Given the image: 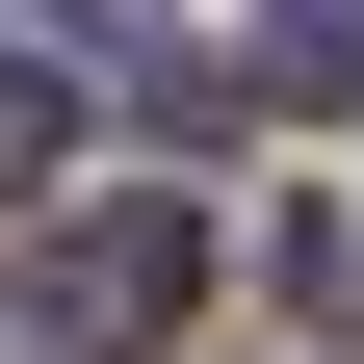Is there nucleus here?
I'll return each instance as SVG.
<instances>
[{
	"label": "nucleus",
	"mask_w": 364,
	"mask_h": 364,
	"mask_svg": "<svg viewBox=\"0 0 364 364\" xmlns=\"http://www.w3.org/2000/svg\"><path fill=\"white\" fill-rule=\"evenodd\" d=\"M208 312V208H53L26 235V364H156Z\"/></svg>",
	"instance_id": "f257e3e1"
},
{
	"label": "nucleus",
	"mask_w": 364,
	"mask_h": 364,
	"mask_svg": "<svg viewBox=\"0 0 364 364\" xmlns=\"http://www.w3.org/2000/svg\"><path fill=\"white\" fill-rule=\"evenodd\" d=\"M260 78L287 105H364V0H260Z\"/></svg>",
	"instance_id": "f03ea898"
},
{
	"label": "nucleus",
	"mask_w": 364,
	"mask_h": 364,
	"mask_svg": "<svg viewBox=\"0 0 364 364\" xmlns=\"http://www.w3.org/2000/svg\"><path fill=\"white\" fill-rule=\"evenodd\" d=\"M53 156H78V105H53V53H0V208H26Z\"/></svg>",
	"instance_id": "7ed1b4c3"
}]
</instances>
